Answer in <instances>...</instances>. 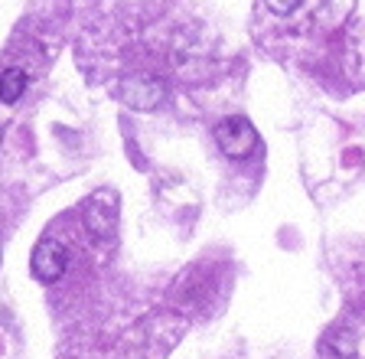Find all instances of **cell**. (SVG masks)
Returning <instances> with one entry per match:
<instances>
[{
	"label": "cell",
	"mask_w": 365,
	"mask_h": 359,
	"mask_svg": "<svg viewBox=\"0 0 365 359\" xmlns=\"http://www.w3.org/2000/svg\"><path fill=\"white\" fill-rule=\"evenodd\" d=\"M356 350H359L356 336H352V330H346V327L329 330V333L319 340V356L323 359H352Z\"/></svg>",
	"instance_id": "cell-5"
},
{
	"label": "cell",
	"mask_w": 365,
	"mask_h": 359,
	"mask_svg": "<svg viewBox=\"0 0 365 359\" xmlns=\"http://www.w3.org/2000/svg\"><path fill=\"white\" fill-rule=\"evenodd\" d=\"M111 203H114L111 193H98V196H91L88 203H85V209H82L85 229H88V236L95 238V242H105V238L114 232V216H118V206L105 213V206H111Z\"/></svg>",
	"instance_id": "cell-2"
},
{
	"label": "cell",
	"mask_w": 365,
	"mask_h": 359,
	"mask_svg": "<svg viewBox=\"0 0 365 359\" xmlns=\"http://www.w3.org/2000/svg\"><path fill=\"white\" fill-rule=\"evenodd\" d=\"M26 72L23 69H7L0 72V101H7V105H14V101H20V95L26 92Z\"/></svg>",
	"instance_id": "cell-6"
},
{
	"label": "cell",
	"mask_w": 365,
	"mask_h": 359,
	"mask_svg": "<svg viewBox=\"0 0 365 359\" xmlns=\"http://www.w3.org/2000/svg\"><path fill=\"white\" fill-rule=\"evenodd\" d=\"M267 4V10H274V14H281V16H287V14H294L304 0H264Z\"/></svg>",
	"instance_id": "cell-7"
},
{
	"label": "cell",
	"mask_w": 365,
	"mask_h": 359,
	"mask_svg": "<svg viewBox=\"0 0 365 359\" xmlns=\"http://www.w3.org/2000/svg\"><path fill=\"white\" fill-rule=\"evenodd\" d=\"M121 98L128 101L130 108L147 111V108H153L160 98H163V82L153 76H130L128 82L121 85Z\"/></svg>",
	"instance_id": "cell-4"
},
{
	"label": "cell",
	"mask_w": 365,
	"mask_h": 359,
	"mask_svg": "<svg viewBox=\"0 0 365 359\" xmlns=\"http://www.w3.org/2000/svg\"><path fill=\"white\" fill-rule=\"evenodd\" d=\"M215 144L222 147V153L228 157H248L258 147V131L248 118H225V121L215 124Z\"/></svg>",
	"instance_id": "cell-1"
},
{
	"label": "cell",
	"mask_w": 365,
	"mask_h": 359,
	"mask_svg": "<svg viewBox=\"0 0 365 359\" xmlns=\"http://www.w3.org/2000/svg\"><path fill=\"white\" fill-rule=\"evenodd\" d=\"M66 248L59 242H39L36 252H33V275L39 281H59L66 275Z\"/></svg>",
	"instance_id": "cell-3"
}]
</instances>
